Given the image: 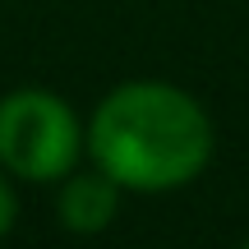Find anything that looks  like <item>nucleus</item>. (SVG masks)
<instances>
[{
    "label": "nucleus",
    "mask_w": 249,
    "mask_h": 249,
    "mask_svg": "<svg viewBox=\"0 0 249 249\" xmlns=\"http://www.w3.org/2000/svg\"><path fill=\"white\" fill-rule=\"evenodd\" d=\"M88 148L124 189H176L203 171L213 124L189 92L171 83H124L97 107Z\"/></svg>",
    "instance_id": "f257e3e1"
},
{
    "label": "nucleus",
    "mask_w": 249,
    "mask_h": 249,
    "mask_svg": "<svg viewBox=\"0 0 249 249\" xmlns=\"http://www.w3.org/2000/svg\"><path fill=\"white\" fill-rule=\"evenodd\" d=\"M83 129L55 92L18 88L0 102V166L18 180H60L79 161Z\"/></svg>",
    "instance_id": "f03ea898"
},
{
    "label": "nucleus",
    "mask_w": 249,
    "mask_h": 249,
    "mask_svg": "<svg viewBox=\"0 0 249 249\" xmlns=\"http://www.w3.org/2000/svg\"><path fill=\"white\" fill-rule=\"evenodd\" d=\"M116 189L120 185L102 166L88 171V176H74L70 185L60 189V222L70 226V231H79V235H92V231H102V226H111V217H116V208H120Z\"/></svg>",
    "instance_id": "7ed1b4c3"
},
{
    "label": "nucleus",
    "mask_w": 249,
    "mask_h": 249,
    "mask_svg": "<svg viewBox=\"0 0 249 249\" xmlns=\"http://www.w3.org/2000/svg\"><path fill=\"white\" fill-rule=\"evenodd\" d=\"M14 217H18V203H14V189H9V180L0 176V235L14 226Z\"/></svg>",
    "instance_id": "20e7f679"
},
{
    "label": "nucleus",
    "mask_w": 249,
    "mask_h": 249,
    "mask_svg": "<svg viewBox=\"0 0 249 249\" xmlns=\"http://www.w3.org/2000/svg\"><path fill=\"white\" fill-rule=\"evenodd\" d=\"M245 249H249V245H245Z\"/></svg>",
    "instance_id": "39448f33"
}]
</instances>
